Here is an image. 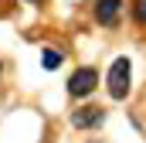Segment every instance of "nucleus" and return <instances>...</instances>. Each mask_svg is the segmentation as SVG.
<instances>
[{"instance_id":"obj_1","label":"nucleus","mask_w":146,"mask_h":143,"mask_svg":"<svg viewBox=\"0 0 146 143\" xmlns=\"http://www.w3.org/2000/svg\"><path fill=\"white\" fill-rule=\"evenodd\" d=\"M129 78H133L129 58H115L112 68H109V96L112 99H126L129 96Z\"/></svg>"},{"instance_id":"obj_6","label":"nucleus","mask_w":146,"mask_h":143,"mask_svg":"<svg viewBox=\"0 0 146 143\" xmlns=\"http://www.w3.org/2000/svg\"><path fill=\"white\" fill-rule=\"evenodd\" d=\"M136 21H143V24H146V0L136 3Z\"/></svg>"},{"instance_id":"obj_4","label":"nucleus","mask_w":146,"mask_h":143,"mask_svg":"<svg viewBox=\"0 0 146 143\" xmlns=\"http://www.w3.org/2000/svg\"><path fill=\"white\" fill-rule=\"evenodd\" d=\"M119 7H122V0H99V3H95V17H99V24H115Z\"/></svg>"},{"instance_id":"obj_2","label":"nucleus","mask_w":146,"mask_h":143,"mask_svg":"<svg viewBox=\"0 0 146 143\" xmlns=\"http://www.w3.org/2000/svg\"><path fill=\"white\" fill-rule=\"evenodd\" d=\"M95 85H99V72H95V68H78L72 78H68V92H72L75 99L92 96V92H95Z\"/></svg>"},{"instance_id":"obj_3","label":"nucleus","mask_w":146,"mask_h":143,"mask_svg":"<svg viewBox=\"0 0 146 143\" xmlns=\"http://www.w3.org/2000/svg\"><path fill=\"white\" fill-rule=\"evenodd\" d=\"M102 123H106V112L95 109V106H85V109H75L72 112V126L75 130H95Z\"/></svg>"},{"instance_id":"obj_5","label":"nucleus","mask_w":146,"mask_h":143,"mask_svg":"<svg viewBox=\"0 0 146 143\" xmlns=\"http://www.w3.org/2000/svg\"><path fill=\"white\" fill-rule=\"evenodd\" d=\"M41 65H44V68H58V65H61V51L44 48V51H41Z\"/></svg>"}]
</instances>
